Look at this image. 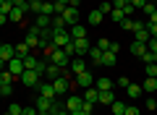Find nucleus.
<instances>
[{"mask_svg": "<svg viewBox=\"0 0 157 115\" xmlns=\"http://www.w3.org/2000/svg\"><path fill=\"white\" fill-rule=\"evenodd\" d=\"M60 3H66V6H68V3H71V0H60Z\"/></svg>", "mask_w": 157, "mask_h": 115, "instance_id": "680f3d73", "label": "nucleus"}, {"mask_svg": "<svg viewBox=\"0 0 157 115\" xmlns=\"http://www.w3.org/2000/svg\"><path fill=\"white\" fill-rule=\"evenodd\" d=\"M8 113H11V115H21V113H24V107H21V105H16V102H13L11 107H8Z\"/></svg>", "mask_w": 157, "mask_h": 115, "instance_id": "a18cd8bd", "label": "nucleus"}, {"mask_svg": "<svg viewBox=\"0 0 157 115\" xmlns=\"http://www.w3.org/2000/svg\"><path fill=\"white\" fill-rule=\"evenodd\" d=\"M52 8H55V16H63V11H66V3H60V0H55V3H52Z\"/></svg>", "mask_w": 157, "mask_h": 115, "instance_id": "ea45409f", "label": "nucleus"}, {"mask_svg": "<svg viewBox=\"0 0 157 115\" xmlns=\"http://www.w3.org/2000/svg\"><path fill=\"white\" fill-rule=\"evenodd\" d=\"M121 11H123V16L128 18V16H134V13H136V8H134V3H128V0H126V6L121 8Z\"/></svg>", "mask_w": 157, "mask_h": 115, "instance_id": "c9c22d12", "label": "nucleus"}, {"mask_svg": "<svg viewBox=\"0 0 157 115\" xmlns=\"http://www.w3.org/2000/svg\"><path fill=\"white\" fill-rule=\"evenodd\" d=\"M50 105H52V99H47V97H42V94H39V97H37V113H47V110H50Z\"/></svg>", "mask_w": 157, "mask_h": 115, "instance_id": "393cba45", "label": "nucleus"}, {"mask_svg": "<svg viewBox=\"0 0 157 115\" xmlns=\"http://www.w3.org/2000/svg\"><path fill=\"white\" fill-rule=\"evenodd\" d=\"M24 16H26V11H24V8H16V6H13V11L8 13V21L18 24V21H24Z\"/></svg>", "mask_w": 157, "mask_h": 115, "instance_id": "aec40b11", "label": "nucleus"}, {"mask_svg": "<svg viewBox=\"0 0 157 115\" xmlns=\"http://www.w3.org/2000/svg\"><path fill=\"white\" fill-rule=\"evenodd\" d=\"M89 58H92V60L97 63V66H100V58H102V50H100V47H92V50H89Z\"/></svg>", "mask_w": 157, "mask_h": 115, "instance_id": "4c0bfd02", "label": "nucleus"}, {"mask_svg": "<svg viewBox=\"0 0 157 115\" xmlns=\"http://www.w3.org/2000/svg\"><path fill=\"white\" fill-rule=\"evenodd\" d=\"M115 63H118V52H113V50H105V52H102V58H100V66L113 68Z\"/></svg>", "mask_w": 157, "mask_h": 115, "instance_id": "9d476101", "label": "nucleus"}, {"mask_svg": "<svg viewBox=\"0 0 157 115\" xmlns=\"http://www.w3.org/2000/svg\"><path fill=\"white\" fill-rule=\"evenodd\" d=\"M6 68H8V63L3 60V58H0V71H6Z\"/></svg>", "mask_w": 157, "mask_h": 115, "instance_id": "13d9d810", "label": "nucleus"}, {"mask_svg": "<svg viewBox=\"0 0 157 115\" xmlns=\"http://www.w3.org/2000/svg\"><path fill=\"white\" fill-rule=\"evenodd\" d=\"M126 92H128L131 99H139V97H141V84H128V86H126Z\"/></svg>", "mask_w": 157, "mask_h": 115, "instance_id": "a878e982", "label": "nucleus"}, {"mask_svg": "<svg viewBox=\"0 0 157 115\" xmlns=\"http://www.w3.org/2000/svg\"><path fill=\"white\" fill-rule=\"evenodd\" d=\"M141 92H147V94H152V92H157V79H152V76H147L144 81H141Z\"/></svg>", "mask_w": 157, "mask_h": 115, "instance_id": "a211bd4d", "label": "nucleus"}, {"mask_svg": "<svg viewBox=\"0 0 157 115\" xmlns=\"http://www.w3.org/2000/svg\"><path fill=\"white\" fill-rule=\"evenodd\" d=\"M147 50H149V52H157V37H149V42H147Z\"/></svg>", "mask_w": 157, "mask_h": 115, "instance_id": "49530a36", "label": "nucleus"}, {"mask_svg": "<svg viewBox=\"0 0 157 115\" xmlns=\"http://www.w3.org/2000/svg\"><path fill=\"white\" fill-rule=\"evenodd\" d=\"M29 50H32V47H29L26 42H16V55H18V58H26Z\"/></svg>", "mask_w": 157, "mask_h": 115, "instance_id": "c756f323", "label": "nucleus"}, {"mask_svg": "<svg viewBox=\"0 0 157 115\" xmlns=\"http://www.w3.org/2000/svg\"><path fill=\"white\" fill-rule=\"evenodd\" d=\"M6 21H8V16H6V13H0V26H3Z\"/></svg>", "mask_w": 157, "mask_h": 115, "instance_id": "4d7b16f0", "label": "nucleus"}, {"mask_svg": "<svg viewBox=\"0 0 157 115\" xmlns=\"http://www.w3.org/2000/svg\"><path fill=\"white\" fill-rule=\"evenodd\" d=\"M147 110H157V99H147Z\"/></svg>", "mask_w": 157, "mask_h": 115, "instance_id": "5fc2aeb1", "label": "nucleus"}, {"mask_svg": "<svg viewBox=\"0 0 157 115\" xmlns=\"http://www.w3.org/2000/svg\"><path fill=\"white\" fill-rule=\"evenodd\" d=\"M115 84H118V86H123V89H126V86H128V84H131V81H128V79H126V76H121V79H118V81H115Z\"/></svg>", "mask_w": 157, "mask_h": 115, "instance_id": "603ef678", "label": "nucleus"}, {"mask_svg": "<svg viewBox=\"0 0 157 115\" xmlns=\"http://www.w3.org/2000/svg\"><path fill=\"white\" fill-rule=\"evenodd\" d=\"M34 26L37 29H52V16H42V13H39L37 21H34Z\"/></svg>", "mask_w": 157, "mask_h": 115, "instance_id": "6ab92c4d", "label": "nucleus"}, {"mask_svg": "<svg viewBox=\"0 0 157 115\" xmlns=\"http://www.w3.org/2000/svg\"><path fill=\"white\" fill-rule=\"evenodd\" d=\"M63 21H66V26L78 24V8H71V6H68L66 11H63Z\"/></svg>", "mask_w": 157, "mask_h": 115, "instance_id": "1a4fd4ad", "label": "nucleus"}, {"mask_svg": "<svg viewBox=\"0 0 157 115\" xmlns=\"http://www.w3.org/2000/svg\"><path fill=\"white\" fill-rule=\"evenodd\" d=\"M110 110H113V115H123L126 113V102L123 99H115V102L110 105Z\"/></svg>", "mask_w": 157, "mask_h": 115, "instance_id": "bb28decb", "label": "nucleus"}, {"mask_svg": "<svg viewBox=\"0 0 157 115\" xmlns=\"http://www.w3.org/2000/svg\"><path fill=\"white\" fill-rule=\"evenodd\" d=\"M52 29H68L66 21H63V16H52Z\"/></svg>", "mask_w": 157, "mask_h": 115, "instance_id": "58836bf2", "label": "nucleus"}, {"mask_svg": "<svg viewBox=\"0 0 157 115\" xmlns=\"http://www.w3.org/2000/svg\"><path fill=\"white\" fill-rule=\"evenodd\" d=\"M37 66H39V58H34V55L24 58V71H37Z\"/></svg>", "mask_w": 157, "mask_h": 115, "instance_id": "b1692460", "label": "nucleus"}, {"mask_svg": "<svg viewBox=\"0 0 157 115\" xmlns=\"http://www.w3.org/2000/svg\"><path fill=\"white\" fill-rule=\"evenodd\" d=\"M81 97H84L86 102H92V105H97V102H100V92H97L94 86H89V89H84V94H81Z\"/></svg>", "mask_w": 157, "mask_h": 115, "instance_id": "f3484780", "label": "nucleus"}, {"mask_svg": "<svg viewBox=\"0 0 157 115\" xmlns=\"http://www.w3.org/2000/svg\"><path fill=\"white\" fill-rule=\"evenodd\" d=\"M11 11H13V0H0V13H6V16H8Z\"/></svg>", "mask_w": 157, "mask_h": 115, "instance_id": "2f4dec72", "label": "nucleus"}, {"mask_svg": "<svg viewBox=\"0 0 157 115\" xmlns=\"http://www.w3.org/2000/svg\"><path fill=\"white\" fill-rule=\"evenodd\" d=\"M97 47H100L102 52H105V50H110V39H100V44H97Z\"/></svg>", "mask_w": 157, "mask_h": 115, "instance_id": "3c124183", "label": "nucleus"}, {"mask_svg": "<svg viewBox=\"0 0 157 115\" xmlns=\"http://www.w3.org/2000/svg\"><path fill=\"white\" fill-rule=\"evenodd\" d=\"M71 115H84V113H81V110H73V113Z\"/></svg>", "mask_w": 157, "mask_h": 115, "instance_id": "bf43d9fd", "label": "nucleus"}, {"mask_svg": "<svg viewBox=\"0 0 157 115\" xmlns=\"http://www.w3.org/2000/svg\"><path fill=\"white\" fill-rule=\"evenodd\" d=\"M24 42H26L32 50H34V47H39V29H37V26H32V29L26 32V39H24Z\"/></svg>", "mask_w": 157, "mask_h": 115, "instance_id": "f8f14e48", "label": "nucleus"}, {"mask_svg": "<svg viewBox=\"0 0 157 115\" xmlns=\"http://www.w3.org/2000/svg\"><path fill=\"white\" fill-rule=\"evenodd\" d=\"M45 3H55V0H45Z\"/></svg>", "mask_w": 157, "mask_h": 115, "instance_id": "0e129e2a", "label": "nucleus"}, {"mask_svg": "<svg viewBox=\"0 0 157 115\" xmlns=\"http://www.w3.org/2000/svg\"><path fill=\"white\" fill-rule=\"evenodd\" d=\"M71 81H73V79H68V76H60V79H55V81H52V89H55L58 97H66V94H68Z\"/></svg>", "mask_w": 157, "mask_h": 115, "instance_id": "20e7f679", "label": "nucleus"}, {"mask_svg": "<svg viewBox=\"0 0 157 115\" xmlns=\"http://www.w3.org/2000/svg\"><path fill=\"white\" fill-rule=\"evenodd\" d=\"M73 81H76V84H78V86H81V89H89V86H94V76H92L89 71L78 73V76L73 79Z\"/></svg>", "mask_w": 157, "mask_h": 115, "instance_id": "6e6552de", "label": "nucleus"}, {"mask_svg": "<svg viewBox=\"0 0 157 115\" xmlns=\"http://www.w3.org/2000/svg\"><path fill=\"white\" fill-rule=\"evenodd\" d=\"M134 37H136V42H149V32H147V26H141V29H136L134 32Z\"/></svg>", "mask_w": 157, "mask_h": 115, "instance_id": "cd10ccee", "label": "nucleus"}, {"mask_svg": "<svg viewBox=\"0 0 157 115\" xmlns=\"http://www.w3.org/2000/svg\"><path fill=\"white\" fill-rule=\"evenodd\" d=\"M42 16H55V8H52V3H45V0H42Z\"/></svg>", "mask_w": 157, "mask_h": 115, "instance_id": "473e14b6", "label": "nucleus"}, {"mask_svg": "<svg viewBox=\"0 0 157 115\" xmlns=\"http://www.w3.org/2000/svg\"><path fill=\"white\" fill-rule=\"evenodd\" d=\"M110 3H113V8H118V11L126 6V0H110Z\"/></svg>", "mask_w": 157, "mask_h": 115, "instance_id": "864d4df0", "label": "nucleus"}, {"mask_svg": "<svg viewBox=\"0 0 157 115\" xmlns=\"http://www.w3.org/2000/svg\"><path fill=\"white\" fill-rule=\"evenodd\" d=\"M155 11H157V8H155V3H152V0H147V6L141 8V13H144L147 18H149V16H152V13H155Z\"/></svg>", "mask_w": 157, "mask_h": 115, "instance_id": "e433bc0d", "label": "nucleus"}, {"mask_svg": "<svg viewBox=\"0 0 157 115\" xmlns=\"http://www.w3.org/2000/svg\"><path fill=\"white\" fill-rule=\"evenodd\" d=\"M0 58H3V60H13V58H18L16 55V44H3V47H0Z\"/></svg>", "mask_w": 157, "mask_h": 115, "instance_id": "2eb2a0df", "label": "nucleus"}, {"mask_svg": "<svg viewBox=\"0 0 157 115\" xmlns=\"http://www.w3.org/2000/svg\"><path fill=\"white\" fill-rule=\"evenodd\" d=\"M113 102H115L113 89H110V92H100V105H113Z\"/></svg>", "mask_w": 157, "mask_h": 115, "instance_id": "c85d7f7f", "label": "nucleus"}, {"mask_svg": "<svg viewBox=\"0 0 157 115\" xmlns=\"http://www.w3.org/2000/svg\"><path fill=\"white\" fill-rule=\"evenodd\" d=\"M141 60H144V66H147V63H157V52H147Z\"/></svg>", "mask_w": 157, "mask_h": 115, "instance_id": "c03bdc74", "label": "nucleus"}, {"mask_svg": "<svg viewBox=\"0 0 157 115\" xmlns=\"http://www.w3.org/2000/svg\"><path fill=\"white\" fill-rule=\"evenodd\" d=\"M73 47H76V58H84V55H89L92 42L89 39H73Z\"/></svg>", "mask_w": 157, "mask_h": 115, "instance_id": "423d86ee", "label": "nucleus"}, {"mask_svg": "<svg viewBox=\"0 0 157 115\" xmlns=\"http://www.w3.org/2000/svg\"><path fill=\"white\" fill-rule=\"evenodd\" d=\"M68 71H71L73 76H78V73H84V71H86V60H84V58H73V60L68 63Z\"/></svg>", "mask_w": 157, "mask_h": 115, "instance_id": "0eeeda50", "label": "nucleus"}, {"mask_svg": "<svg viewBox=\"0 0 157 115\" xmlns=\"http://www.w3.org/2000/svg\"><path fill=\"white\" fill-rule=\"evenodd\" d=\"M123 115H141V113H139V107H134V105H126V113Z\"/></svg>", "mask_w": 157, "mask_h": 115, "instance_id": "de8ad7c7", "label": "nucleus"}, {"mask_svg": "<svg viewBox=\"0 0 157 115\" xmlns=\"http://www.w3.org/2000/svg\"><path fill=\"white\" fill-rule=\"evenodd\" d=\"M131 52H134L136 58H144L149 50H147V44H144V42H136V39H134V44H131Z\"/></svg>", "mask_w": 157, "mask_h": 115, "instance_id": "412c9836", "label": "nucleus"}, {"mask_svg": "<svg viewBox=\"0 0 157 115\" xmlns=\"http://www.w3.org/2000/svg\"><path fill=\"white\" fill-rule=\"evenodd\" d=\"M102 18H105V16H102V13H100V8H97V11H92L89 16H86V24H89V26H100V24H102Z\"/></svg>", "mask_w": 157, "mask_h": 115, "instance_id": "5701e85b", "label": "nucleus"}, {"mask_svg": "<svg viewBox=\"0 0 157 115\" xmlns=\"http://www.w3.org/2000/svg\"><path fill=\"white\" fill-rule=\"evenodd\" d=\"M71 42V32L68 29H52V47H66Z\"/></svg>", "mask_w": 157, "mask_h": 115, "instance_id": "f03ea898", "label": "nucleus"}, {"mask_svg": "<svg viewBox=\"0 0 157 115\" xmlns=\"http://www.w3.org/2000/svg\"><path fill=\"white\" fill-rule=\"evenodd\" d=\"M81 102H84V97H78V94H73V97L63 99V105H66V110H68V113H73V110H78V107H81Z\"/></svg>", "mask_w": 157, "mask_h": 115, "instance_id": "ddd939ff", "label": "nucleus"}, {"mask_svg": "<svg viewBox=\"0 0 157 115\" xmlns=\"http://www.w3.org/2000/svg\"><path fill=\"white\" fill-rule=\"evenodd\" d=\"M147 24H157V11H155V13H152V16H149V18H147Z\"/></svg>", "mask_w": 157, "mask_h": 115, "instance_id": "6e6d98bb", "label": "nucleus"}, {"mask_svg": "<svg viewBox=\"0 0 157 115\" xmlns=\"http://www.w3.org/2000/svg\"><path fill=\"white\" fill-rule=\"evenodd\" d=\"M18 81H21L24 86H29V89H37V84L42 81V76H39L37 71H24L21 76H18Z\"/></svg>", "mask_w": 157, "mask_h": 115, "instance_id": "7ed1b4c3", "label": "nucleus"}, {"mask_svg": "<svg viewBox=\"0 0 157 115\" xmlns=\"http://www.w3.org/2000/svg\"><path fill=\"white\" fill-rule=\"evenodd\" d=\"M0 47H3V42H0Z\"/></svg>", "mask_w": 157, "mask_h": 115, "instance_id": "69168bd1", "label": "nucleus"}, {"mask_svg": "<svg viewBox=\"0 0 157 115\" xmlns=\"http://www.w3.org/2000/svg\"><path fill=\"white\" fill-rule=\"evenodd\" d=\"M68 32H71V39H86V26L84 24H73V26H68Z\"/></svg>", "mask_w": 157, "mask_h": 115, "instance_id": "4468645a", "label": "nucleus"}, {"mask_svg": "<svg viewBox=\"0 0 157 115\" xmlns=\"http://www.w3.org/2000/svg\"><path fill=\"white\" fill-rule=\"evenodd\" d=\"M110 18H113V21H115V24H121V21H123V11H118V8H113V13H110Z\"/></svg>", "mask_w": 157, "mask_h": 115, "instance_id": "a19ab883", "label": "nucleus"}, {"mask_svg": "<svg viewBox=\"0 0 157 115\" xmlns=\"http://www.w3.org/2000/svg\"><path fill=\"white\" fill-rule=\"evenodd\" d=\"M100 13H102V16H110V13H113V3H110V0L100 3Z\"/></svg>", "mask_w": 157, "mask_h": 115, "instance_id": "72a5a7b5", "label": "nucleus"}, {"mask_svg": "<svg viewBox=\"0 0 157 115\" xmlns=\"http://www.w3.org/2000/svg\"><path fill=\"white\" fill-rule=\"evenodd\" d=\"M147 32H149V37H157V24H144Z\"/></svg>", "mask_w": 157, "mask_h": 115, "instance_id": "09e8293b", "label": "nucleus"}, {"mask_svg": "<svg viewBox=\"0 0 157 115\" xmlns=\"http://www.w3.org/2000/svg\"><path fill=\"white\" fill-rule=\"evenodd\" d=\"M78 110H81V113H84V115H92V110H94V105H92V102H86V99H84V102H81V107H78Z\"/></svg>", "mask_w": 157, "mask_h": 115, "instance_id": "79ce46f5", "label": "nucleus"}, {"mask_svg": "<svg viewBox=\"0 0 157 115\" xmlns=\"http://www.w3.org/2000/svg\"><path fill=\"white\" fill-rule=\"evenodd\" d=\"M147 76H157V63H147Z\"/></svg>", "mask_w": 157, "mask_h": 115, "instance_id": "37998d69", "label": "nucleus"}, {"mask_svg": "<svg viewBox=\"0 0 157 115\" xmlns=\"http://www.w3.org/2000/svg\"><path fill=\"white\" fill-rule=\"evenodd\" d=\"M58 115H71V113H68V110H60V113H58Z\"/></svg>", "mask_w": 157, "mask_h": 115, "instance_id": "052dcab7", "label": "nucleus"}, {"mask_svg": "<svg viewBox=\"0 0 157 115\" xmlns=\"http://www.w3.org/2000/svg\"><path fill=\"white\" fill-rule=\"evenodd\" d=\"M94 89H97V92H110V89H113V79H97Z\"/></svg>", "mask_w": 157, "mask_h": 115, "instance_id": "4be33fe9", "label": "nucleus"}, {"mask_svg": "<svg viewBox=\"0 0 157 115\" xmlns=\"http://www.w3.org/2000/svg\"><path fill=\"white\" fill-rule=\"evenodd\" d=\"M50 63H52V66H60V68H68L71 58L66 55V50H63V47H55V50L50 52Z\"/></svg>", "mask_w": 157, "mask_h": 115, "instance_id": "f257e3e1", "label": "nucleus"}, {"mask_svg": "<svg viewBox=\"0 0 157 115\" xmlns=\"http://www.w3.org/2000/svg\"><path fill=\"white\" fill-rule=\"evenodd\" d=\"M13 94V84H0V97H11Z\"/></svg>", "mask_w": 157, "mask_h": 115, "instance_id": "f704fd0d", "label": "nucleus"}, {"mask_svg": "<svg viewBox=\"0 0 157 115\" xmlns=\"http://www.w3.org/2000/svg\"><path fill=\"white\" fill-rule=\"evenodd\" d=\"M128 3H134V8H136V11H141V8L147 6V0H128Z\"/></svg>", "mask_w": 157, "mask_h": 115, "instance_id": "8fccbe9b", "label": "nucleus"}, {"mask_svg": "<svg viewBox=\"0 0 157 115\" xmlns=\"http://www.w3.org/2000/svg\"><path fill=\"white\" fill-rule=\"evenodd\" d=\"M13 81H16V76H13L8 68H6V71H0V84H13Z\"/></svg>", "mask_w": 157, "mask_h": 115, "instance_id": "7c9ffc66", "label": "nucleus"}, {"mask_svg": "<svg viewBox=\"0 0 157 115\" xmlns=\"http://www.w3.org/2000/svg\"><path fill=\"white\" fill-rule=\"evenodd\" d=\"M144 24H147V21H136V18H123V21H121V26H123L126 32H136V29H141Z\"/></svg>", "mask_w": 157, "mask_h": 115, "instance_id": "dca6fc26", "label": "nucleus"}, {"mask_svg": "<svg viewBox=\"0 0 157 115\" xmlns=\"http://www.w3.org/2000/svg\"><path fill=\"white\" fill-rule=\"evenodd\" d=\"M8 71L18 79V76L24 73V58H13V60H8Z\"/></svg>", "mask_w": 157, "mask_h": 115, "instance_id": "9b49d317", "label": "nucleus"}, {"mask_svg": "<svg viewBox=\"0 0 157 115\" xmlns=\"http://www.w3.org/2000/svg\"><path fill=\"white\" fill-rule=\"evenodd\" d=\"M37 92L42 94V97H47V99H58L55 89H52V81H39L37 84Z\"/></svg>", "mask_w": 157, "mask_h": 115, "instance_id": "39448f33", "label": "nucleus"}, {"mask_svg": "<svg viewBox=\"0 0 157 115\" xmlns=\"http://www.w3.org/2000/svg\"><path fill=\"white\" fill-rule=\"evenodd\" d=\"M37 115H50V113H37Z\"/></svg>", "mask_w": 157, "mask_h": 115, "instance_id": "e2e57ef3", "label": "nucleus"}, {"mask_svg": "<svg viewBox=\"0 0 157 115\" xmlns=\"http://www.w3.org/2000/svg\"><path fill=\"white\" fill-rule=\"evenodd\" d=\"M155 79H157V76H155Z\"/></svg>", "mask_w": 157, "mask_h": 115, "instance_id": "338daca9", "label": "nucleus"}]
</instances>
